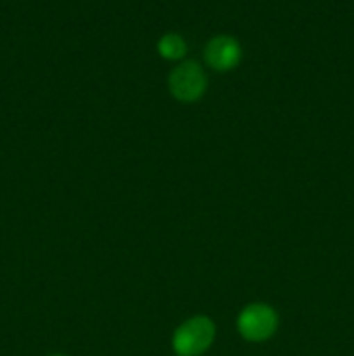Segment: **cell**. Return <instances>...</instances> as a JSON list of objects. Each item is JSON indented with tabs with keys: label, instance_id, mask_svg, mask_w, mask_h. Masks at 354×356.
Returning <instances> with one entry per match:
<instances>
[{
	"label": "cell",
	"instance_id": "obj_2",
	"mask_svg": "<svg viewBox=\"0 0 354 356\" xmlns=\"http://www.w3.org/2000/svg\"><path fill=\"white\" fill-rule=\"evenodd\" d=\"M169 89L176 99L193 103L203 96L207 89V75L196 61H184L170 73Z\"/></svg>",
	"mask_w": 354,
	"mask_h": 356
},
{
	"label": "cell",
	"instance_id": "obj_5",
	"mask_svg": "<svg viewBox=\"0 0 354 356\" xmlns=\"http://www.w3.org/2000/svg\"><path fill=\"white\" fill-rule=\"evenodd\" d=\"M158 52L162 58L177 61V59H183L184 54H186V42L180 35L167 33L158 40Z\"/></svg>",
	"mask_w": 354,
	"mask_h": 356
},
{
	"label": "cell",
	"instance_id": "obj_3",
	"mask_svg": "<svg viewBox=\"0 0 354 356\" xmlns=\"http://www.w3.org/2000/svg\"><path fill=\"white\" fill-rule=\"evenodd\" d=\"M278 327V315L267 305H250L239 313L238 330L245 339L259 343L269 339Z\"/></svg>",
	"mask_w": 354,
	"mask_h": 356
},
{
	"label": "cell",
	"instance_id": "obj_4",
	"mask_svg": "<svg viewBox=\"0 0 354 356\" xmlns=\"http://www.w3.org/2000/svg\"><path fill=\"white\" fill-rule=\"evenodd\" d=\"M205 61L215 72H229L236 68L242 59V47L238 42L228 35L214 37L205 47Z\"/></svg>",
	"mask_w": 354,
	"mask_h": 356
},
{
	"label": "cell",
	"instance_id": "obj_1",
	"mask_svg": "<svg viewBox=\"0 0 354 356\" xmlns=\"http://www.w3.org/2000/svg\"><path fill=\"white\" fill-rule=\"evenodd\" d=\"M215 336V327L207 316H194L184 322L174 334V350L177 356H198L208 350Z\"/></svg>",
	"mask_w": 354,
	"mask_h": 356
}]
</instances>
